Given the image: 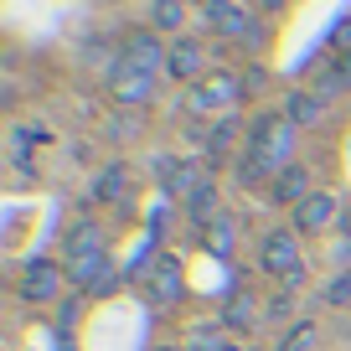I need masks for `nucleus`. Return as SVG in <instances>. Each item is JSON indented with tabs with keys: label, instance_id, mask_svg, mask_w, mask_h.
I'll list each match as a JSON object with an SVG mask.
<instances>
[{
	"label": "nucleus",
	"instance_id": "f03ea898",
	"mask_svg": "<svg viewBox=\"0 0 351 351\" xmlns=\"http://www.w3.org/2000/svg\"><path fill=\"white\" fill-rule=\"evenodd\" d=\"M258 269L269 279H285V289L305 285V253H300V232L295 228H269L258 238Z\"/></svg>",
	"mask_w": 351,
	"mask_h": 351
},
{
	"label": "nucleus",
	"instance_id": "412c9836",
	"mask_svg": "<svg viewBox=\"0 0 351 351\" xmlns=\"http://www.w3.org/2000/svg\"><path fill=\"white\" fill-rule=\"evenodd\" d=\"M155 289H160V300H181V263H176V258H160Z\"/></svg>",
	"mask_w": 351,
	"mask_h": 351
},
{
	"label": "nucleus",
	"instance_id": "5701e85b",
	"mask_svg": "<svg viewBox=\"0 0 351 351\" xmlns=\"http://www.w3.org/2000/svg\"><path fill=\"white\" fill-rule=\"evenodd\" d=\"M330 47H336L341 57L351 52V16H346V21H341V26H336V32H330Z\"/></svg>",
	"mask_w": 351,
	"mask_h": 351
},
{
	"label": "nucleus",
	"instance_id": "9b49d317",
	"mask_svg": "<svg viewBox=\"0 0 351 351\" xmlns=\"http://www.w3.org/2000/svg\"><path fill=\"white\" fill-rule=\"evenodd\" d=\"M330 104L320 99V93H310V88H289V99H285V119L295 124V130H315V124H326Z\"/></svg>",
	"mask_w": 351,
	"mask_h": 351
},
{
	"label": "nucleus",
	"instance_id": "aec40b11",
	"mask_svg": "<svg viewBox=\"0 0 351 351\" xmlns=\"http://www.w3.org/2000/svg\"><path fill=\"white\" fill-rule=\"evenodd\" d=\"M104 134H109V140H124V145H130V140H140V134H145V124H140V114H114V119L104 124Z\"/></svg>",
	"mask_w": 351,
	"mask_h": 351
},
{
	"label": "nucleus",
	"instance_id": "39448f33",
	"mask_svg": "<svg viewBox=\"0 0 351 351\" xmlns=\"http://www.w3.org/2000/svg\"><path fill=\"white\" fill-rule=\"evenodd\" d=\"M114 62H119V67H134V73L160 77L165 62H171V42H165L160 32H150V26H134V32H124L119 57H114Z\"/></svg>",
	"mask_w": 351,
	"mask_h": 351
},
{
	"label": "nucleus",
	"instance_id": "bb28decb",
	"mask_svg": "<svg viewBox=\"0 0 351 351\" xmlns=\"http://www.w3.org/2000/svg\"><path fill=\"white\" fill-rule=\"evenodd\" d=\"M191 5H202V11H212V5H222V0H191Z\"/></svg>",
	"mask_w": 351,
	"mask_h": 351
},
{
	"label": "nucleus",
	"instance_id": "0eeeda50",
	"mask_svg": "<svg viewBox=\"0 0 351 351\" xmlns=\"http://www.w3.org/2000/svg\"><path fill=\"white\" fill-rule=\"evenodd\" d=\"M238 99H243V77H222V73H212V77H202L197 88H186V109L197 114L202 124H207L212 114L232 109Z\"/></svg>",
	"mask_w": 351,
	"mask_h": 351
},
{
	"label": "nucleus",
	"instance_id": "f8f14e48",
	"mask_svg": "<svg viewBox=\"0 0 351 351\" xmlns=\"http://www.w3.org/2000/svg\"><path fill=\"white\" fill-rule=\"evenodd\" d=\"M310 191H315V186H310V165H305V160H295L289 171H279V176H274V186H269V197H274L279 207H289V212H295L300 202L310 197Z\"/></svg>",
	"mask_w": 351,
	"mask_h": 351
},
{
	"label": "nucleus",
	"instance_id": "f257e3e1",
	"mask_svg": "<svg viewBox=\"0 0 351 351\" xmlns=\"http://www.w3.org/2000/svg\"><path fill=\"white\" fill-rule=\"evenodd\" d=\"M295 150H300V130L285 119V114H258L248 124V140H243V155H238V186L248 191H269L274 176L295 165Z\"/></svg>",
	"mask_w": 351,
	"mask_h": 351
},
{
	"label": "nucleus",
	"instance_id": "393cba45",
	"mask_svg": "<svg viewBox=\"0 0 351 351\" xmlns=\"http://www.w3.org/2000/svg\"><path fill=\"white\" fill-rule=\"evenodd\" d=\"M341 238H351V207L341 212Z\"/></svg>",
	"mask_w": 351,
	"mask_h": 351
},
{
	"label": "nucleus",
	"instance_id": "b1692460",
	"mask_svg": "<svg viewBox=\"0 0 351 351\" xmlns=\"http://www.w3.org/2000/svg\"><path fill=\"white\" fill-rule=\"evenodd\" d=\"M336 62H341V83H346V93H351V52H346V57H336Z\"/></svg>",
	"mask_w": 351,
	"mask_h": 351
},
{
	"label": "nucleus",
	"instance_id": "f3484780",
	"mask_svg": "<svg viewBox=\"0 0 351 351\" xmlns=\"http://www.w3.org/2000/svg\"><path fill=\"white\" fill-rule=\"evenodd\" d=\"M315 341H320V326H315V320H295V326L279 336V351H315Z\"/></svg>",
	"mask_w": 351,
	"mask_h": 351
},
{
	"label": "nucleus",
	"instance_id": "dca6fc26",
	"mask_svg": "<svg viewBox=\"0 0 351 351\" xmlns=\"http://www.w3.org/2000/svg\"><path fill=\"white\" fill-rule=\"evenodd\" d=\"M232 243H238V222H232L228 212H217V222L207 228V248L217 253V258H228V253H232Z\"/></svg>",
	"mask_w": 351,
	"mask_h": 351
},
{
	"label": "nucleus",
	"instance_id": "a211bd4d",
	"mask_svg": "<svg viewBox=\"0 0 351 351\" xmlns=\"http://www.w3.org/2000/svg\"><path fill=\"white\" fill-rule=\"evenodd\" d=\"M310 93H320V99H341L346 93V83H341V62H320V73L310 77Z\"/></svg>",
	"mask_w": 351,
	"mask_h": 351
},
{
	"label": "nucleus",
	"instance_id": "ddd939ff",
	"mask_svg": "<svg viewBox=\"0 0 351 351\" xmlns=\"http://www.w3.org/2000/svg\"><path fill=\"white\" fill-rule=\"evenodd\" d=\"M130 191H134V176H130V165H124V160L104 165L99 181H93V197H99V202H130Z\"/></svg>",
	"mask_w": 351,
	"mask_h": 351
},
{
	"label": "nucleus",
	"instance_id": "7ed1b4c3",
	"mask_svg": "<svg viewBox=\"0 0 351 351\" xmlns=\"http://www.w3.org/2000/svg\"><path fill=\"white\" fill-rule=\"evenodd\" d=\"M202 16H207V32L222 36V42H243V47H253V52L269 47V26H263L258 11L243 5V0H222V5H212V11H202Z\"/></svg>",
	"mask_w": 351,
	"mask_h": 351
},
{
	"label": "nucleus",
	"instance_id": "6ab92c4d",
	"mask_svg": "<svg viewBox=\"0 0 351 351\" xmlns=\"http://www.w3.org/2000/svg\"><path fill=\"white\" fill-rule=\"evenodd\" d=\"M320 305H330V310H346L351 305V269H336V279L320 285Z\"/></svg>",
	"mask_w": 351,
	"mask_h": 351
},
{
	"label": "nucleus",
	"instance_id": "6e6552de",
	"mask_svg": "<svg viewBox=\"0 0 351 351\" xmlns=\"http://www.w3.org/2000/svg\"><path fill=\"white\" fill-rule=\"evenodd\" d=\"M165 77H171V83H186V88H197L202 77H212L207 73V42H197V36H176V42H171V62H165Z\"/></svg>",
	"mask_w": 351,
	"mask_h": 351
},
{
	"label": "nucleus",
	"instance_id": "cd10ccee",
	"mask_svg": "<svg viewBox=\"0 0 351 351\" xmlns=\"http://www.w3.org/2000/svg\"><path fill=\"white\" fill-rule=\"evenodd\" d=\"M217 351H243V346H238V341H222V346H217Z\"/></svg>",
	"mask_w": 351,
	"mask_h": 351
},
{
	"label": "nucleus",
	"instance_id": "4468645a",
	"mask_svg": "<svg viewBox=\"0 0 351 351\" xmlns=\"http://www.w3.org/2000/svg\"><path fill=\"white\" fill-rule=\"evenodd\" d=\"M186 5H191V0H150V32L181 36V26H186Z\"/></svg>",
	"mask_w": 351,
	"mask_h": 351
},
{
	"label": "nucleus",
	"instance_id": "1a4fd4ad",
	"mask_svg": "<svg viewBox=\"0 0 351 351\" xmlns=\"http://www.w3.org/2000/svg\"><path fill=\"white\" fill-rule=\"evenodd\" d=\"M109 99L119 104V109H130V114H134V109H145V104L155 99V77L114 62V73H109Z\"/></svg>",
	"mask_w": 351,
	"mask_h": 351
},
{
	"label": "nucleus",
	"instance_id": "20e7f679",
	"mask_svg": "<svg viewBox=\"0 0 351 351\" xmlns=\"http://www.w3.org/2000/svg\"><path fill=\"white\" fill-rule=\"evenodd\" d=\"M67 263L62 258H26L21 263V274H16V295L26 300V305H57V300L67 295Z\"/></svg>",
	"mask_w": 351,
	"mask_h": 351
},
{
	"label": "nucleus",
	"instance_id": "423d86ee",
	"mask_svg": "<svg viewBox=\"0 0 351 351\" xmlns=\"http://www.w3.org/2000/svg\"><path fill=\"white\" fill-rule=\"evenodd\" d=\"M341 212H346V202H341L336 191H310V197L289 212V228H295L300 238H326V232H341Z\"/></svg>",
	"mask_w": 351,
	"mask_h": 351
},
{
	"label": "nucleus",
	"instance_id": "c85d7f7f",
	"mask_svg": "<svg viewBox=\"0 0 351 351\" xmlns=\"http://www.w3.org/2000/svg\"><path fill=\"white\" fill-rule=\"evenodd\" d=\"M155 351H181V346H155Z\"/></svg>",
	"mask_w": 351,
	"mask_h": 351
},
{
	"label": "nucleus",
	"instance_id": "a878e982",
	"mask_svg": "<svg viewBox=\"0 0 351 351\" xmlns=\"http://www.w3.org/2000/svg\"><path fill=\"white\" fill-rule=\"evenodd\" d=\"M285 5H289V0H263V11H269V16H274V11H285Z\"/></svg>",
	"mask_w": 351,
	"mask_h": 351
},
{
	"label": "nucleus",
	"instance_id": "2eb2a0df",
	"mask_svg": "<svg viewBox=\"0 0 351 351\" xmlns=\"http://www.w3.org/2000/svg\"><path fill=\"white\" fill-rule=\"evenodd\" d=\"M253 320H258L253 295H228V305H222V330H248Z\"/></svg>",
	"mask_w": 351,
	"mask_h": 351
},
{
	"label": "nucleus",
	"instance_id": "4be33fe9",
	"mask_svg": "<svg viewBox=\"0 0 351 351\" xmlns=\"http://www.w3.org/2000/svg\"><path fill=\"white\" fill-rule=\"evenodd\" d=\"M263 88H269V73H263L258 62L243 67V99H253V93H263Z\"/></svg>",
	"mask_w": 351,
	"mask_h": 351
},
{
	"label": "nucleus",
	"instance_id": "9d476101",
	"mask_svg": "<svg viewBox=\"0 0 351 351\" xmlns=\"http://www.w3.org/2000/svg\"><path fill=\"white\" fill-rule=\"evenodd\" d=\"M93 248H109V232H104L99 217H73L62 232V258H77V253H93Z\"/></svg>",
	"mask_w": 351,
	"mask_h": 351
}]
</instances>
